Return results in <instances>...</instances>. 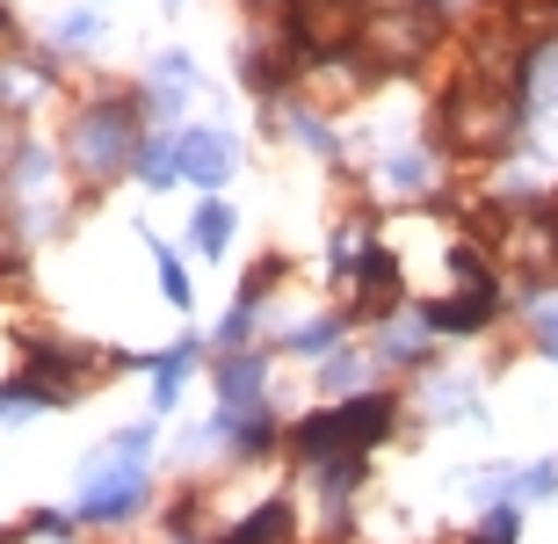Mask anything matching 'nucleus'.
Segmentation results:
<instances>
[{
  "label": "nucleus",
  "mask_w": 558,
  "mask_h": 544,
  "mask_svg": "<svg viewBox=\"0 0 558 544\" xmlns=\"http://www.w3.org/2000/svg\"><path fill=\"white\" fill-rule=\"evenodd\" d=\"M421 335H428V327H414V319H407V327H392V335H385V349H392V356H414Z\"/></svg>",
  "instance_id": "nucleus-24"
},
{
  "label": "nucleus",
  "mask_w": 558,
  "mask_h": 544,
  "mask_svg": "<svg viewBox=\"0 0 558 544\" xmlns=\"http://www.w3.org/2000/svg\"><path fill=\"white\" fill-rule=\"evenodd\" d=\"M392 182L399 189H421V182H428V160H421V153H399V160H392Z\"/></svg>",
  "instance_id": "nucleus-21"
},
{
  "label": "nucleus",
  "mask_w": 558,
  "mask_h": 544,
  "mask_svg": "<svg viewBox=\"0 0 558 544\" xmlns=\"http://www.w3.org/2000/svg\"><path fill=\"white\" fill-rule=\"evenodd\" d=\"M544 210H551V218H558V196H551V204H544Z\"/></svg>",
  "instance_id": "nucleus-31"
},
{
  "label": "nucleus",
  "mask_w": 558,
  "mask_h": 544,
  "mask_svg": "<svg viewBox=\"0 0 558 544\" xmlns=\"http://www.w3.org/2000/svg\"><path fill=\"white\" fill-rule=\"evenodd\" d=\"M537 335H544V349L558 356V305H551V313H537Z\"/></svg>",
  "instance_id": "nucleus-28"
},
{
  "label": "nucleus",
  "mask_w": 558,
  "mask_h": 544,
  "mask_svg": "<svg viewBox=\"0 0 558 544\" xmlns=\"http://www.w3.org/2000/svg\"><path fill=\"white\" fill-rule=\"evenodd\" d=\"M333 335H341V327H333V319H319V327H298V349H333Z\"/></svg>",
  "instance_id": "nucleus-25"
},
{
  "label": "nucleus",
  "mask_w": 558,
  "mask_h": 544,
  "mask_svg": "<svg viewBox=\"0 0 558 544\" xmlns=\"http://www.w3.org/2000/svg\"><path fill=\"white\" fill-rule=\"evenodd\" d=\"M450 262H457V276H464V291L442 298V305H428V327H442V335H472V327H486V319H494V276L478 269L472 247H457Z\"/></svg>",
  "instance_id": "nucleus-7"
},
{
  "label": "nucleus",
  "mask_w": 558,
  "mask_h": 544,
  "mask_svg": "<svg viewBox=\"0 0 558 544\" xmlns=\"http://www.w3.org/2000/svg\"><path fill=\"white\" fill-rule=\"evenodd\" d=\"M8 160H15V124L0 117V168H8Z\"/></svg>",
  "instance_id": "nucleus-29"
},
{
  "label": "nucleus",
  "mask_w": 558,
  "mask_h": 544,
  "mask_svg": "<svg viewBox=\"0 0 558 544\" xmlns=\"http://www.w3.org/2000/svg\"><path fill=\"white\" fill-rule=\"evenodd\" d=\"M160 291L174 298V305H189V276H182V262H174V254H160Z\"/></svg>",
  "instance_id": "nucleus-20"
},
{
  "label": "nucleus",
  "mask_w": 558,
  "mask_h": 544,
  "mask_svg": "<svg viewBox=\"0 0 558 544\" xmlns=\"http://www.w3.org/2000/svg\"><path fill=\"white\" fill-rule=\"evenodd\" d=\"M182 174L196 189H218L232 174V138H226V131H189V138H182Z\"/></svg>",
  "instance_id": "nucleus-8"
},
{
  "label": "nucleus",
  "mask_w": 558,
  "mask_h": 544,
  "mask_svg": "<svg viewBox=\"0 0 558 544\" xmlns=\"http://www.w3.org/2000/svg\"><path fill=\"white\" fill-rule=\"evenodd\" d=\"M522 73H530V95H537V102H558V44L530 51V65H522Z\"/></svg>",
  "instance_id": "nucleus-15"
},
{
  "label": "nucleus",
  "mask_w": 558,
  "mask_h": 544,
  "mask_svg": "<svg viewBox=\"0 0 558 544\" xmlns=\"http://www.w3.org/2000/svg\"><path fill=\"white\" fill-rule=\"evenodd\" d=\"M232 544H290V508L283 501H269L254 523H240L232 530Z\"/></svg>",
  "instance_id": "nucleus-12"
},
{
  "label": "nucleus",
  "mask_w": 558,
  "mask_h": 544,
  "mask_svg": "<svg viewBox=\"0 0 558 544\" xmlns=\"http://www.w3.org/2000/svg\"><path fill=\"white\" fill-rule=\"evenodd\" d=\"M355 269H363V313H392V298H399V269H392V254L371 247L363 262H355Z\"/></svg>",
  "instance_id": "nucleus-11"
},
{
  "label": "nucleus",
  "mask_w": 558,
  "mask_h": 544,
  "mask_svg": "<svg viewBox=\"0 0 558 544\" xmlns=\"http://www.w3.org/2000/svg\"><path fill=\"white\" fill-rule=\"evenodd\" d=\"M254 8H276V0H254Z\"/></svg>",
  "instance_id": "nucleus-33"
},
{
  "label": "nucleus",
  "mask_w": 558,
  "mask_h": 544,
  "mask_svg": "<svg viewBox=\"0 0 558 544\" xmlns=\"http://www.w3.org/2000/svg\"><path fill=\"white\" fill-rule=\"evenodd\" d=\"M189 363H196V349H189V341H182V349H167V356L153 363V392H160V407L182 392V371H189Z\"/></svg>",
  "instance_id": "nucleus-14"
},
{
  "label": "nucleus",
  "mask_w": 558,
  "mask_h": 544,
  "mask_svg": "<svg viewBox=\"0 0 558 544\" xmlns=\"http://www.w3.org/2000/svg\"><path fill=\"white\" fill-rule=\"evenodd\" d=\"M247 327H254V298H240V313L226 319V341H247Z\"/></svg>",
  "instance_id": "nucleus-26"
},
{
  "label": "nucleus",
  "mask_w": 558,
  "mask_h": 544,
  "mask_svg": "<svg viewBox=\"0 0 558 544\" xmlns=\"http://www.w3.org/2000/svg\"><path fill=\"white\" fill-rule=\"evenodd\" d=\"M8 262H15V226L0 218V269H8Z\"/></svg>",
  "instance_id": "nucleus-30"
},
{
  "label": "nucleus",
  "mask_w": 558,
  "mask_h": 544,
  "mask_svg": "<svg viewBox=\"0 0 558 544\" xmlns=\"http://www.w3.org/2000/svg\"><path fill=\"white\" fill-rule=\"evenodd\" d=\"M138 168H145V182H174V174H182V138H153V146H138Z\"/></svg>",
  "instance_id": "nucleus-13"
},
{
  "label": "nucleus",
  "mask_w": 558,
  "mask_h": 544,
  "mask_svg": "<svg viewBox=\"0 0 558 544\" xmlns=\"http://www.w3.org/2000/svg\"><path fill=\"white\" fill-rule=\"evenodd\" d=\"M442 8H457V0H442Z\"/></svg>",
  "instance_id": "nucleus-34"
},
{
  "label": "nucleus",
  "mask_w": 558,
  "mask_h": 544,
  "mask_svg": "<svg viewBox=\"0 0 558 544\" xmlns=\"http://www.w3.org/2000/svg\"><path fill=\"white\" fill-rule=\"evenodd\" d=\"M0 29H8V8H0Z\"/></svg>",
  "instance_id": "nucleus-32"
},
{
  "label": "nucleus",
  "mask_w": 558,
  "mask_h": 544,
  "mask_svg": "<svg viewBox=\"0 0 558 544\" xmlns=\"http://www.w3.org/2000/svg\"><path fill=\"white\" fill-rule=\"evenodd\" d=\"M290 131H298L312 153H333V138H327V124H319V117H290Z\"/></svg>",
  "instance_id": "nucleus-22"
},
{
  "label": "nucleus",
  "mask_w": 558,
  "mask_h": 544,
  "mask_svg": "<svg viewBox=\"0 0 558 544\" xmlns=\"http://www.w3.org/2000/svg\"><path fill=\"white\" fill-rule=\"evenodd\" d=\"M226 240H232V210H226V204H204V210H196V247L218 254Z\"/></svg>",
  "instance_id": "nucleus-16"
},
{
  "label": "nucleus",
  "mask_w": 558,
  "mask_h": 544,
  "mask_svg": "<svg viewBox=\"0 0 558 544\" xmlns=\"http://www.w3.org/2000/svg\"><path fill=\"white\" fill-rule=\"evenodd\" d=\"M0 102H37V73H22V65H0Z\"/></svg>",
  "instance_id": "nucleus-18"
},
{
  "label": "nucleus",
  "mask_w": 558,
  "mask_h": 544,
  "mask_svg": "<svg viewBox=\"0 0 558 544\" xmlns=\"http://www.w3.org/2000/svg\"><path fill=\"white\" fill-rule=\"evenodd\" d=\"M131 153H138V117H131L124 102H95L81 124H73V160H81L87 174L131 168Z\"/></svg>",
  "instance_id": "nucleus-3"
},
{
  "label": "nucleus",
  "mask_w": 558,
  "mask_h": 544,
  "mask_svg": "<svg viewBox=\"0 0 558 544\" xmlns=\"http://www.w3.org/2000/svg\"><path fill=\"white\" fill-rule=\"evenodd\" d=\"M385 421H392V399H355V407H341V414H312L305 428H298V450L305 458H327V450H371L377 436H385Z\"/></svg>",
  "instance_id": "nucleus-4"
},
{
  "label": "nucleus",
  "mask_w": 558,
  "mask_h": 544,
  "mask_svg": "<svg viewBox=\"0 0 558 544\" xmlns=\"http://www.w3.org/2000/svg\"><path fill=\"white\" fill-rule=\"evenodd\" d=\"M218 392H226V421L254 414V407H262V363H254V356H232L226 371H218Z\"/></svg>",
  "instance_id": "nucleus-10"
},
{
  "label": "nucleus",
  "mask_w": 558,
  "mask_h": 544,
  "mask_svg": "<svg viewBox=\"0 0 558 544\" xmlns=\"http://www.w3.org/2000/svg\"><path fill=\"white\" fill-rule=\"evenodd\" d=\"M189 81H196V65H189V59H160V87H153V102L174 109L189 95Z\"/></svg>",
  "instance_id": "nucleus-17"
},
{
  "label": "nucleus",
  "mask_w": 558,
  "mask_h": 544,
  "mask_svg": "<svg viewBox=\"0 0 558 544\" xmlns=\"http://www.w3.org/2000/svg\"><path fill=\"white\" fill-rule=\"evenodd\" d=\"M428 37H435V22L421 15V8H392V15L363 22V59H371L377 73H407V65H421Z\"/></svg>",
  "instance_id": "nucleus-5"
},
{
  "label": "nucleus",
  "mask_w": 558,
  "mask_h": 544,
  "mask_svg": "<svg viewBox=\"0 0 558 544\" xmlns=\"http://www.w3.org/2000/svg\"><path fill=\"white\" fill-rule=\"evenodd\" d=\"M290 22H298V44L305 51H319V59H333V51H349L355 37H363V0H290Z\"/></svg>",
  "instance_id": "nucleus-6"
},
{
  "label": "nucleus",
  "mask_w": 558,
  "mask_h": 544,
  "mask_svg": "<svg viewBox=\"0 0 558 544\" xmlns=\"http://www.w3.org/2000/svg\"><path fill=\"white\" fill-rule=\"evenodd\" d=\"M102 37V15H65L59 22V44H95Z\"/></svg>",
  "instance_id": "nucleus-19"
},
{
  "label": "nucleus",
  "mask_w": 558,
  "mask_h": 544,
  "mask_svg": "<svg viewBox=\"0 0 558 544\" xmlns=\"http://www.w3.org/2000/svg\"><path fill=\"white\" fill-rule=\"evenodd\" d=\"M515 87L508 81H486V73H472V81L450 87V102H442V138L464 153H500L508 138H515Z\"/></svg>",
  "instance_id": "nucleus-1"
},
{
  "label": "nucleus",
  "mask_w": 558,
  "mask_h": 544,
  "mask_svg": "<svg viewBox=\"0 0 558 544\" xmlns=\"http://www.w3.org/2000/svg\"><path fill=\"white\" fill-rule=\"evenodd\" d=\"M478 544H515V516H494V523L478 530Z\"/></svg>",
  "instance_id": "nucleus-27"
},
{
  "label": "nucleus",
  "mask_w": 558,
  "mask_h": 544,
  "mask_svg": "<svg viewBox=\"0 0 558 544\" xmlns=\"http://www.w3.org/2000/svg\"><path fill=\"white\" fill-rule=\"evenodd\" d=\"M145 450H153V428H124L102 458L87 464L81 480V516L87 523H117L145 501Z\"/></svg>",
  "instance_id": "nucleus-2"
},
{
  "label": "nucleus",
  "mask_w": 558,
  "mask_h": 544,
  "mask_svg": "<svg viewBox=\"0 0 558 544\" xmlns=\"http://www.w3.org/2000/svg\"><path fill=\"white\" fill-rule=\"evenodd\" d=\"M319 377H327L333 392H349L355 377H363V363H355V356H333V363H327V371H319Z\"/></svg>",
  "instance_id": "nucleus-23"
},
{
  "label": "nucleus",
  "mask_w": 558,
  "mask_h": 544,
  "mask_svg": "<svg viewBox=\"0 0 558 544\" xmlns=\"http://www.w3.org/2000/svg\"><path fill=\"white\" fill-rule=\"evenodd\" d=\"M508 254H515L530 276L558 269V218L551 210H544V218H515V226H508Z\"/></svg>",
  "instance_id": "nucleus-9"
}]
</instances>
